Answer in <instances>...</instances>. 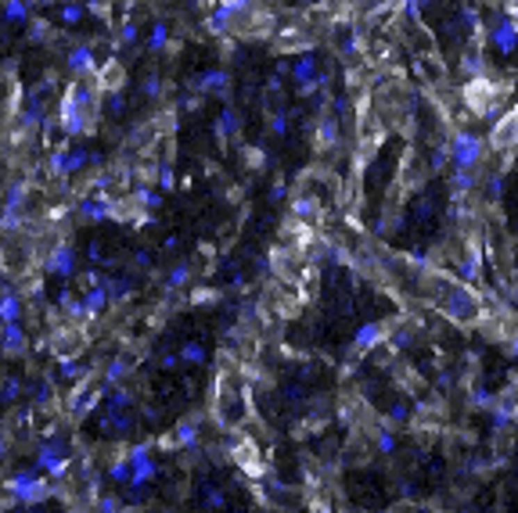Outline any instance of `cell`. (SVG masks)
Segmentation results:
<instances>
[{"mask_svg": "<svg viewBox=\"0 0 518 513\" xmlns=\"http://www.w3.org/2000/svg\"><path fill=\"white\" fill-rule=\"evenodd\" d=\"M72 266H76V251H72L69 241H58L51 248V255L44 259V269H51L54 276H61V280H69V276H72Z\"/></svg>", "mask_w": 518, "mask_h": 513, "instance_id": "2e32d148", "label": "cell"}, {"mask_svg": "<svg viewBox=\"0 0 518 513\" xmlns=\"http://www.w3.org/2000/svg\"><path fill=\"white\" fill-rule=\"evenodd\" d=\"M414 72H418L428 87H443L446 83V65L439 61L436 51H421L418 58H414Z\"/></svg>", "mask_w": 518, "mask_h": 513, "instance_id": "9a60e30c", "label": "cell"}, {"mask_svg": "<svg viewBox=\"0 0 518 513\" xmlns=\"http://www.w3.org/2000/svg\"><path fill=\"white\" fill-rule=\"evenodd\" d=\"M58 373H61V380H72V388H76V384H83V380H90V370L83 367V362H76V359H61L58 362Z\"/></svg>", "mask_w": 518, "mask_h": 513, "instance_id": "f1b7e54d", "label": "cell"}, {"mask_svg": "<svg viewBox=\"0 0 518 513\" xmlns=\"http://www.w3.org/2000/svg\"><path fill=\"white\" fill-rule=\"evenodd\" d=\"M180 362H188V367H202L205 362V345H198V341H188V345H180Z\"/></svg>", "mask_w": 518, "mask_h": 513, "instance_id": "d590c367", "label": "cell"}, {"mask_svg": "<svg viewBox=\"0 0 518 513\" xmlns=\"http://www.w3.org/2000/svg\"><path fill=\"white\" fill-rule=\"evenodd\" d=\"M238 108H234V104H223V112H220V119L213 122V133L220 137V144H227V137H231V133H238Z\"/></svg>", "mask_w": 518, "mask_h": 513, "instance_id": "d4e9b609", "label": "cell"}, {"mask_svg": "<svg viewBox=\"0 0 518 513\" xmlns=\"http://www.w3.org/2000/svg\"><path fill=\"white\" fill-rule=\"evenodd\" d=\"M450 190H453L458 198L471 194V190H475V173H464V169H453V173H450Z\"/></svg>", "mask_w": 518, "mask_h": 513, "instance_id": "1f68e13d", "label": "cell"}, {"mask_svg": "<svg viewBox=\"0 0 518 513\" xmlns=\"http://www.w3.org/2000/svg\"><path fill=\"white\" fill-rule=\"evenodd\" d=\"M155 180H159V190H173V187H177L173 162H159V173H155Z\"/></svg>", "mask_w": 518, "mask_h": 513, "instance_id": "ab89813d", "label": "cell"}, {"mask_svg": "<svg viewBox=\"0 0 518 513\" xmlns=\"http://www.w3.org/2000/svg\"><path fill=\"white\" fill-rule=\"evenodd\" d=\"M133 405V392L130 388H112L108 392V413H127Z\"/></svg>", "mask_w": 518, "mask_h": 513, "instance_id": "836d02e7", "label": "cell"}, {"mask_svg": "<svg viewBox=\"0 0 518 513\" xmlns=\"http://www.w3.org/2000/svg\"><path fill=\"white\" fill-rule=\"evenodd\" d=\"M83 305H87V316H90V319H97L101 312L112 305V298H108L105 287H87V294H83Z\"/></svg>", "mask_w": 518, "mask_h": 513, "instance_id": "484cf974", "label": "cell"}, {"mask_svg": "<svg viewBox=\"0 0 518 513\" xmlns=\"http://www.w3.org/2000/svg\"><path fill=\"white\" fill-rule=\"evenodd\" d=\"M486 44L496 51V54H511L518 51V29L508 15H496L489 18V26H486Z\"/></svg>", "mask_w": 518, "mask_h": 513, "instance_id": "9c48e42d", "label": "cell"}, {"mask_svg": "<svg viewBox=\"0 0 518 513\" xmlns=\"http://www.w3.org/2000/svg\"><path fill=\"white\" fill-rule=\"evenodd\" d=\"M317 76H321V69H317V58L314 54L296 58V65H292V83H296V87H306V83H314Z\"/></svg>", "mask_w": 518, "mask_h": 513, "instance_id": "cb8c5ba5", "label": "cell"}, {"mask_svg": "<svg viewBox=\"0 0 518 513\" xmlns=\"http://www.w3.org/2000/svg\"><path fill=\"white\" fill-rule=\"evenodd\" d=\"M112 417V435H130L133 431V417L130 413H108Z\"/></svg>", "mask_w": 518, "mask_h": 513, "instance_id": "ee69618b", "label": "cell"}, {"mask_svg": "<svg viewBox=\"0 0 518 513\" xmlns=\"http://www.w3.org/2000/svg\"><path fill=\"white\" fill-rule=\"evenodd\" d=\"M137 36H140V26L133 22V18H127V22L119 26V36H115V44H137Z\"/></svg>", "mask_w": 518, "mask_h": 513, "instance_id": "b9f144b4", "label": "cell"}, {"mask_svg": "<svg viewBox=\"0 0 518 513\" xmlns=\"http://www.w3.org/2000/svg\"><path fill=\"white\" fill-rule=\"evenodd\" d=\"M127 460H130V488H144L159 474V463L152 460V445L148 441L133 445L130 453H127Z\"/></svg>", "mask_w": 518, "mask_h": 513, "instance_id": "52a82bcc", "label": "cell"}, {"mask_svg": "<svg viewBox=\"0 0 518 513\" xmlns=\"http://www.w3.org/2000/svg\"><path fill=\"white\" fill-rule=\"evenodd\" d=\"M479 266H483V255H479V248H468L464 262H461V284L475 280V276H479Z\"/></svg>", "mask_w": 518, "mask_h": 513, "instance_id": "e575fe53", "label": "cell"}, {"mask_svg": "<svg viewBox=\"0 0 518 513\" xmlns=\"http://www.w3.org/2000/svg\"><path fill=\"white\" fill-rule=\"evenodd\" d=\"M339 133H342L339 115H335V112H321V119H317V137H314L317 151H331V147L339 144Z\"/></svg>", "mask_w": 518, "mask_h": 513, "instance_id": "ac0fdd59", "label": "cell"}, {"mask_svg": "<svg viewBox=\"0 0 518 513\" xmlns=\"http://www.w3.org/2000/svg\"><path fill=\"white\" fill-rule=\"evenodd\" d=\"M274 51H281V54H292V51L314 54V51H317V33H314V26H309V18L277 29V33H274Z\"/></svg>", "mask_w": 518, "mask_h": 513, "instance_id": "5b68a950", "label": "cell"}, {"mask_svg": "<svg viewBox=\"0 0 518 513\" xmlns=\"http://www.w3.org/2000/svg\"><path fill=\"white\" fill-rule=\"evenodd\" d=\"M47 36H51L47 18H29V40H47Z\"/></svg>", "mask_w": 518, "mask_h": 513, "instance_id": "f6af8a7d", "label": "cell"}, {"mask_svg": "<svg viewBox=\"0 0 518 513\" xmlns=\"http://www.w3.org/2000/svg\"><path fill=\"white\" fill-rule=\"evenodd\" d=\"M314 513H331V506H324V503H317V506H314Z\"/></svg>", "mask_w": 518, "mask_h": 513, "instance_id": "9f6ffc18", "label": "cell"}, {"mask_svg": "<svg viewBox=\"0 0 518 513\" xmlns=\"http://www.w3.org/2000/svg\"><path fill=\"white\" fill-rule=\"evenodd\" d=\"M234 26H238V18L227 11V8H213V11H205V29H209L213 36H220V40H227V36H234Z\"/></svg>", "mask_w": 518, "mask_h": 513, "instance_id": "44dd1931", "label": "cell"}, {"mask_svg": "<svg viewBox=\"0 0 518 513\" xmlns=\"http://www.w3.org/2000/svg\"><path fill=\"white\" fill-rule=\"evenodd\" d=\"M392 448H396V438H392L389 431H382L378 435V453H392Z\"/></svg>", "mask_w": 518, "mask_h": 513, "instance_id": "681fc988", "label": "cell"}, {"mask_svg": "<svg viewBox=\"0 0 518 513\" xmlns=\"http://www.w3.org/2000/svg\"><path fill=\"white\" fill-rule=\"evenodd\" d=\"M33 18V11L26 8V0H4V22L11 26H26Z\"/></svg>", "mask_w": 518, "mask_h": 513, "instance_id": "4dcf8cb0", "label": "cell"}, {"mask_svg": "<svg viewBox=\"0 0 518 513\" xmlns=\"http://www.w3.org/2000/svg\"><path fill=\"white\" fill-rule=\"evenodd\" d=\"M22 83H18V65H8L0 72V115H18L22 112Z\"/></svg>", "mask_w": 518, "mask_h": 513, "instance_id": "30bf717a", "label": "cell"}, {"mask_svg": "<svg viewBox=\"0 0 518 513\" xmlns=\"http://www.w3.org/2000/svg\"><path fill=\"white\" fill-rule=\"evenodd\" d=\"M511 94V83L504 79H493V76H483V79H468L464 90H461V101L468 104V112L475 119H486L493 112H501V104L508 101Z\"/></svg>", "mask_w": 518, "mask_h": 513, "instance_id": "7a4b0ae2", "label": "cell"}, {"mask_svg": "<svg viewBox=\"0 0 518 513\" xmlns=\"http://www.w3.org/2000/svg\"><path fill=\"white\" fill-rule=\"evenodd\" d=\"M130 201L140 205V212H155L162 208V190H152V187H133L130 190Z\"/></svg>", "mask_w": 518, "mask_h": 513, "instance_id": "83f0119b", "label": "cell"}, {"mask_svg": "<svg viewBox=\"0 0 518 513\" xmlns=\"http://www.w3.org/2000/svg\"><path fill=\"white\" fill-rule=\"evenodd\" d=\"M165 448H198V420H180L170 438H162Z\"/></svg>", "mask_w": 518, "mask_h": 513, "instance_id": "ffe728a7", "label": "cell"}, {"mask_svg": "<svg viewBox=\"0 0 518 513\" xmlns=\"http://www.w3.org/2000/svg\"><path fill=\"white\" fill-rule=\"evenodd\" d=\"M266 130H270L274 137H284L288 133V112L281 108V104H277L274 112H266Z\"/></svg>", "mask_w": 518, "mask_h": 513, "instance_id": "8d00e7d4", "label": "cell"}, {"mask_svg": "<svg viewBox=\"0 0 518 513\" xmlns=\"http://www.w3.org/2000/svg\"><path fill=\"white\" fill-rule=\"evenodd\" d=\"M493 151H515L518 147V115L515 112H504L496 119V126L489 130V140H486Z\"/></svg>", "mask_w": 518, "mask_h": 513, "instance_id": "8fae6325", "label": "cell"}, {"mask_svg": "<svg viewBox=\"0 0 518 513\" xmlns=\"http://www.w3.org/2000/svg\"><path fill=\"white\" fill-rule=\"evenodd\" d=\"M148 47H152V51H170V22H165V18H159V22L152 26Z\"/></svg>", "mask_w": 518, "mask_h": 513, "instance_id": "d6a6232c", "label": "cell"}, {"mask_svg": "<svg viewBox=\"0 0 518 513\" xmlns=\"http://www.w3.org/2000/svg\"><path fill=\"white\" fill-rule=\"evenodd\" d=\"M205 503H209V506H216V510H220V506L227 503V496H223V491H209V496H205Z\"/></svg>", "mask_w": 518, "mask_h": 513, "instance_id": "f907efd6", "label": "cell"}, {"mask_svg": "<svg viewBox=\"0 0 518 513\" xmlns=\"http://www.w3.org/2000/svg\"><path fill=\"white\" fill-rule=\"evenodd\" d=\"M191 90H198V94H216V97L227 104V97H231V76H227L223 69H209V72H202V76L191 79Z\"/></svg>", "mask_w": 518, "mask_h": 513, "instance_id": "4fadbf2b", "label": "cell"}, {"mask_svg": "<svg viewBox=\"0 0 518 513\" xmlns=\"http://www.w3.org/2000/svg\"><path fill=\"white\" fill-rule=\"evenodd\" d=\"M324 216V205L317 194H309V190H296V198H292V219L299 223H317Z\"/></svg>", "mask_w": 518, "mask_h": 513, "instance_id": "e0dca14e", "label": "cell"}, {"mask_svg": "<svg viewBox=\"0 0 518 513\" xmlns=\"http://www.w3.org/2000/svg\"><path fill=\"white\" fill-rule=\"evenodd\" d=\"M162 90H165V83L152 72L148 79H144V97H148V101H155V97H162Z\"/></svg>", "mask_w": 518, "mask_h": 513, "instance_id": "bcb514c9", "label": "cell"}, {"mask_svg": "<svg viewBox=\"0 0 518 513\" xmlns=\"http://www.w3.org/2000/svg\"><path fill=\"white\" fill-rule=\"evenodd\" d=\"M26 348H29V337H26V327L22 323L0 327V352H4V355H22Z\"/></svg>", "mask_w": 518, "mask_h": 513, "instance_id": "d6986e66", "label": "cell"}, {"mask_svg": "<svg viewBox=\"0 0 518 513\" xmlns=\"http://www.w3.org/2000/svg\"><path fill=\"white\" fill-rule=\"evenodd\" d=\"M382 341H385V323H364L357 330V337H353V348L357 352H371L375 345H382Z\"/></svg>", "mask_w": 518, "mask_h": 513, "instance_id": "603a6c76", "label": "cell"}, {"mask_svg": "<svg viewBox=\"0 0 518 513\" xmlns=\"http://www.w3.org/2000/svg\"><path fill=\"white\" fill-rule=\"evenodd\" d=\"M119 506H122V503H119L115 496H101V499H97V513H119Z\"/></svg>", "mask_w": 518, "mask_h": 513, "instance_id": "c3c4849f", "label": "cell"}, {"mask_svg": "<svg viewBox=\"0 0 518 513\" xmlns=\"http://www.w3.org/2000/svg\"><path fill=\"white\" fill-rule=\"evenodd\" d=\"M94 83L101 87V94H119L122 87H127V69H122V61H119V58L101 61V65H97V76H94Z\"/></svg>", "mask_w": 518, "mask_h": 513, "instance_id": "7c38bea8", "label": "cell"}, {"mask_svg": "<svg viewBox=\"0 0 518 513\" xmlns=\"http://www.w3.org/2000/svg\"><path fill=\"white\" fill-rule=\"evenodd\" d=\"M69 72H72V79H94V76H97L94 44H76V47L69 51Z\"/></svg>", "mask_w": 518, "mask_h": 513, "instance_id": "5bb4252c", "label": "cell"}, {"mask_svg": "<svg viewBox=\"0 0 518 513\" xmlns=\"http://www.w3.org/2000/svg\"><path fill=\"white\" fill-rule=\"evenodd\" d=\"M446 147H450V165L464 169V173H475L483 155H486V140L479 133H468V130H453Z\"/></svg>", "mask_w": 518, "mask_h": 513, "instance_id": "3957f363", "label": "cell"}, {"mask_svg": "<svg viewBox=\"0 0 518 513\" xmlns=\"http://www.w3.org/2000/svg\"><path fill=\"white\" fill-rule=\"evenodd\" d=\"M8 496L15 503H22V506H36V503H44L51 496V485L40 470H15V474L8 478Z\"/></svg>", "mask_w": 518, "mask_h": 513, "instance_id": "277c9868", "label": "cell"}, {"mask_svg": "<svg viewBox=\"0 0 518 513\" xmlns=\"http://www.w3.org/2000/svg\"><path fill=\"white\" fill-rule=\"evenodd\" d=\"M58 302H61V312H65L69 319H76V323H87V305H83V298H72L69 291H61V298H58Z\"/></svg>", "mask_w": 518, "mask_h": 513, "instance_id": "f546056e", "label": "cell"}, {"mask_svg": "<svg viewBox=\"0 0 518 513\" xmlns=\"http://www.w3.org/2000/svg\"><path fill=\"white\" fill-rule=\"evenodd\" d=\"M108 478L119 481V485H130V460H127V456H119V460L108 466Z\"/></svg>", "mask_w": 518, "mask_h": 513, "instance_id": "60d3db41", "label": "cell"}, {"mask_svg": "<svg viewBox=\"0 0 518 513\" xmlns=\"http://www.w3.org/2000/svg\"><path fill=\"white\" fill-rule=\"evenodd\" d=\"M101 87L94 79H72L58 101V126L65 137H90L97 108H101Z\"/></svg>", "mask_w": 518, "mask_h": 513, "instance_id": "6da1fadb", "label": "cell"}, {"mask_svg": "<svg viewBox=\"0 0 518 513\" xmlns=\"http://www.w3.org/2000/svg\"><path fill=\"white\" fill-rule=\"evenodd\" d=\"M188 280H191V266H188V262H177V266L170 269V280H165V284H170V291H180Z\"/></svg>", "mask_w": 518, "mask_h": 513, "instance_id": "f35d334b", "label": "cell"}, {"mask_svg": "<svg viewBox=\"0 0 518 513\" xmlns=\"http://www.w3.org/2000/svg\"><path fill=\"white\" fill-rule=\"evenodd\" d=\"M389 417H392V420H403V417H407V410H403V405H392Z\"/></svg>", "mask_w": 518, "mask_h": 513, "instance_id": "db71d44e", "label": "cell"}, {"mask_svg": "<svg viewBox=\"0 0 518 513\" xmlns=\"http://www.w3.org/2000/svg\"><path fill=\"white\" fill-rule=\"evenodd\" d=\"M36 470L40 474H51V478H61L69 470V448L54 438H47L36 448Z\"/></svg>", "mask_w": 518, "mask_h": 513, "instance_id": "ba28073f", "label": "cell"}, {"mask_svg": "<svg viewBox=\"0 0 518 513\" xmlns=\"http://www.w3.org/2000/svg\"><path fill=\"white\" fill-rule=\"evenodd\" d=\"M209 298H216V291H195L191 302H209Z\"/></svg>", "mask_w": 518, "mask_h": 513, "instance_id": "816d5d0a", "label": "cell"}, {"mask_svg": "<svg viewBox=\"0 0 518 513\" xmlns=\"http://www.w3.org/2000/svg\"><path fill=\"white\" fill-rule=\"evenodd\" d=\"M47 4H54V0H26L29 11H33V8H47Z\"/></svg>", "mask_w": 518, "mask_h": 513, "instance_id": "11a10c76", "label": "cell"}, {"mask_svg": "<svg viewBox=\"0 0 518 513\" xmlns=\"http://www.w3.org/2000/svg\"><path fill=\"white\" fill-rule=\"evenodd\" d=\"M177 359H180V355H162L159 367H162V370H173V367H177Z\"/></svg>", "mask_w": 518, "mask_h": 513, "instance_id": "f5cc1de1", "label": "cell"}, {"mask_svg": "<svg viewBox=\"0 0 518 513\" xmlns=\"http://www.w3.org/2000/svg\"><path fill=\"white\" fill-rule=\"evenodd\" d=\"M302 4H317V0H302Z\"/></svg>", "mask_w": 518, "mask_h": 513, "instance_id": "6f0895ef", "label": "cell"}, {"mask_svg": "<svg viewBox=\"0 0 518 513\" xmlns=\"http://www.w3.org/2000/svg\"><path fill=\"white\" fill-rule=\"evenodd\" d=\"M130 370H133V359H127V355H115V359L108 362V367H105V377H101V380H105L108 388H119V380L127 377Z\"/></svg>", "mask_w": 518, "mask_h": 513, "instance_id": "4316f807", "label": "cell"}, {"mask_svg": "<svg viewBox=\"0 0 518 513\" xmlns=\"http://www.w3.org/2000/svg\"><path fill=\"white\" fill-rule=\"evenodd\" d=\"M22 294H15V291H4L0 294V327H8V323H22Z\"/></svg>", "mask_w": 518, "mask_h": 513, "instance_id": "7402d4cb", "label": "cell"}, {"mask_svg": "<svg viewBox=\"0 0 518 513\" xmlns=\"http://www.w3.org/2000/svg\"><path fill=\"white\" fill-rule=\"evenodd\" d=\"M83 15H87V4H61V26H79Z\"/></svg>", "mask_w": 518, "mask_h": 513, "instance_id": "74e56055", "label": "cell"}, {"mask_svg": "<svg viewBox=\"0 0 518 513\" xmlns=\"http://www.w3.org/2000/svg\"><path fill=\"white\" fill-rule=\"evenodd\" d=\"M432 4V0H403V15H407V22H421V15L425 8Z\"/></svg>", "mask_w": 518, "mask_h": 513, "instance_id": "7bdbcfd3", "label": "cell"}, {"mask_svg": "<svg viewBox=\"0 0 518 513\" xmlns=\"http://www.w3.org/2000/svg\"><path fill=\"white\" fill-rule=\"evenodd\" d=\"M22 388H26V384L18 380V377H11V380L4 384V392H0V398H4V402H15L18 395H22Z\"/></svg>", "mask_w": 518, "mask_h": 513, "instance_id": "7dc6e473", "label": "cell"}, {"mask_svg": "<svg viewBox=\"0 0 518 513\" xmlns=\"http://www.w3.org/2000/svg\"><path fill=\"white\" fill-rule=\"evenodd\" d=\"M26 201H29V187H26V183H11V187L4 190V198H0V226H4V230L22 226V219H26Z\"/></svg>", "mask_w": 518, "mask_h": 513, "instance_id": "8992f818", "label": "cell"}]
</instances>
